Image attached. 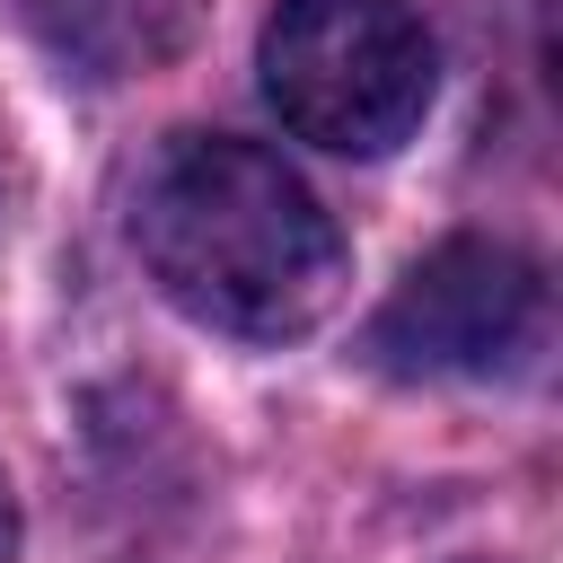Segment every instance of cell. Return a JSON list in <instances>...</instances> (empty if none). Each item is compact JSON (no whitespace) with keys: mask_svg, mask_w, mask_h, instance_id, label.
Returning <instances> with one entry per match:
<instances>
[{"mask_svg":"<svg viewBox=\"0 0 563 563\" xmlns=\"http://www.w3.org/2000/svg\"><path fill=\"white\" fill-rule=\"evenodd\" d=\"M132 246L150 282L211 334L290 343L343 299L334 211L238 132H167L132 185Z\"/></svg>","mask_w":563,"mask_h":563,"instance_id":"1","label":"cell"},{"mask_svg":"<svg viewBox=\"0 0 563 563\" xmlns=\"http://www.w3.org/2000/svg\"><path fill=\"white\" fill-rule=\"evenodd\" d=\"M282 132L334 158H387L440 88L431 26L405 0H282L255 44Z\"/></svg>","mask_w":563,"mask_h":563,"instance_id":"2","label":"cell"},{"mask_svg":"<svg viewBox=\"0 0 563 563\" xmlns=\"http://www.w3.org/2000/svg\"><path fill=\"white\" fill-rule=\"evenodd\" d=\"M537 334H545V273L501 238L431 246L369 317V352L396 378H493L519 369Z\"/></svg>","mask_w":563,"mask_h":563,"instance_id":"3","label":"cell"},{"mask_svg":"<svg viewBox=\"0 0 563 563\" xmlns=\"http://www.w3.org/2000/svg\"><path fill=\"white\" fill-rule=\"evenodd\" d=\"M35 26L88 79H123V70H150L176 53L185 0H35Z\"/></svg>","mask_w":563,"mask_h":563,"instance_id":"4","label":"cell"},{"mask_svg":"<svg viewBox=\"0 0 563 563\" xmlns=\"http://www.w3.org/2000/svg\"><path fill=\"white\" fill-rule=\"evenodd\" d=\"M18 554V501H9V475H0V563Z\"/></svg>","mask_w":563,"mask_h":563,"instance_id":"5","label":"cell"}]
</instances>
